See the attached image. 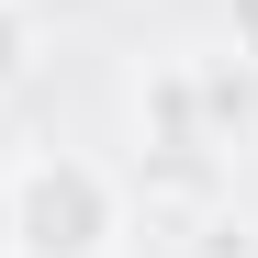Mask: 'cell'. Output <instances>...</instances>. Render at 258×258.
<instances>
[{"label": "cell", "mask_w": 258, "mask_h": 258, "mask_svg": "<svg viewBox=\"0 0 258 258\" xmlns=\"http://www.w3.org/2000/svg\"><path fill=\"white\" fill-rule=\"evenodd\" d=\"M0 258H123V180L79 146L0 168Z\"/></svg>", "instance_id": "6da1fadb"}, {"label": "cell", "mask_w": 258, "mask_h": 258, "mask_svg": "<svg viewBox=\"0 0 258 258\" xmlns=\"http://www.w3.org/2000/svg\"><path fill=\"white\" fill-rule=\"evenodd\" d=\"M34 79V0H0V90Z\"/></svg>", "instance_id": "7a4b0ae2"}]
</instances>
